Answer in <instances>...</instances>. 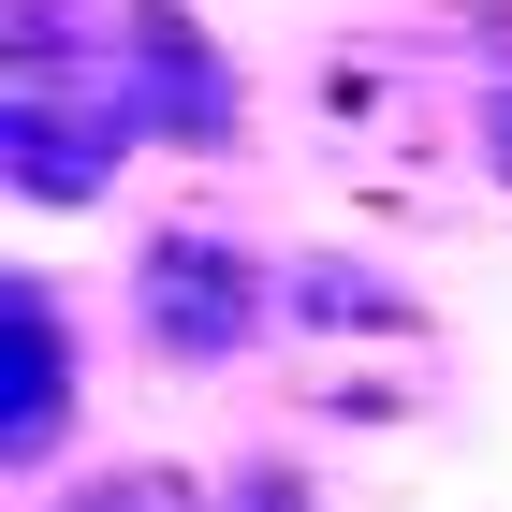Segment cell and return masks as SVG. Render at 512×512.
I'll return each instance as SVG.
<instances>
[{
  "instance_id": "6da1fadb",
  "label": "cell",
  "mask_w": 512,
  "mask_h": 512,
  "mask_svg": "<svg viewBox=\"0 0 512 512\" xmlns=\"http://www.w3.org/2000/svg\"><path fill=\"white\" fill-rule=\"evenodd\" d=\"M132 147H147L132 30H103L88 0H15V30H0V176H15V205L88 220Z\"/></svg>"
},
{
  "instance_id": "7a4b0ae2",
  "label": "cell",
  "mask_w": 512,
  "mask_h": 512,
  "mask_svg": "<svg viewBox=\"0 0 512 512\" xmlns=\"http://www.w3.org/2000/svg\"><path fill=\"white\" fill-rule=\"evenodd\" d=\"M132 337H147L161 366H235L249 337H264V264H249L235 235H205V220H161V235L132 249Z\"/></svg>"
},
{
  "instance_id": "3957f363",
  "label": "cell",
  "mask_w": 512,
  "mask_h": 512,
  "mask_svg": "<svg viewBox=\"0 0 512 512\" xmlns=\"http://www.w3.org/2000/svg\"><path fill=\"white\" fill-rule=\"evenodd\" d=\"M132 30V103H147V132L161 147H249V74H235V44L205 30L191 0H132L118 15Z\"/></svg>"
},
{
  "instance_id": "277c9868",
  "label": "cell",
  "mask_w": 512,
  "mask_h": 512,
  "mask_svg": "<svg viewBox=\"0 0 512 512\" xmlns=\"http://www.w3.org/2000/svg\"><path fill=\"white\" fill-rule=\"evenodd\" d=\"M59 439H74V322H59L44 278H15L0 293V454L44 469Z\"/></svg>"
},
{
  "instance_id": "5b68a950",
  "label": "cell",
  "mask_w": 512,
  "mask_h": 512,
  "mask_svg": "<svg viewBox=\"0 0 512 512\" xmlns=\"http://www.w3.org/2000/svg\"><path fill=\"white\" fill-rule=\"evenodd\" d=\"M278 308L308 322L322 352H366V337H381V352H425V337H439V322L410 308V293H395L381 264H352V249H308V264L278 278Z\"/></svg>"
},
{
  "instance_id": "8992f818",
  "label": "cell",
  "mask_w": 512,
  "mask_h": 512,
  "mask_svg": "<svg viewBox=\"0 0 512 512\" xmlns=\"http://www.w3.org/2000/svg\"><path fill=\"white\" fill-rule=\"evenodd\" d=\"M322 118L352 132L366 161H410V147H439V103H410V74H395L381 44H337V59H322Z\"/></svg>"
},
{
  "instance_id": "52a82bcc",
  "label": "cell",
  "mask_w": 512,
  "mask_h": 512,
  "mask_svg": "<svg viewBox=\"0 0 512 512\" xmlns=\"http://www.w3.org/2000/svg\"><path fill=\"white\" fill-rule=\"evenodd\" d=\"M205 469H88V512H191Z\"/></svg>"
},
{
  "instance_id": "ba28073f",
  "label": "cell",
  "mask_w": 512,
  "mask_h": 512,
  "mask_svg": "<svg viewBox=\"0 0 512 512\" xmlns=\"http://www.w3.org/2000/svg\"><path fill=\"white\" fill-rule=\"evenodd\" d=\"M220 498H249V512H293V498H308V469H293V454H235V469H220Z\"/></svg>"
},
{
  "instance_id": "9c48e42d",
  "label": "cell",
  "mask_w": 512,
  "mask_h": 512,
  "mask_svg": "<svg viewBox=\"0 0 512 512\" xmlns=\"http://www.w3.org/2000/svg\"><path fill=\"white\" fill-rule=\"evenodd\" d=\"M469 147H483V176L512 191V74H483V88H469Z\"/></svg>"
}]
</instances>
